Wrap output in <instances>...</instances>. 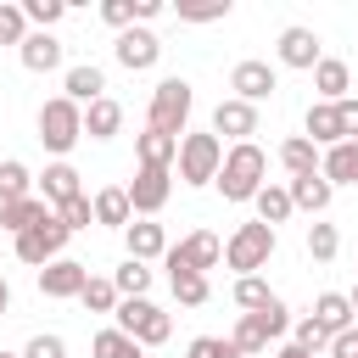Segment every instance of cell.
<instances>
[{
    "label": "cell",
    "instance_id": "1",
    "mask_svg": "<svg viewBox=\"0 0 358 358\" xmlns=\"http://www.w3.org/2000/svg\"><path fill=\"white\" fill-rule=\"evenodd\" d=\"M213 185L224 190V201H252V196L268 185V157H263V145H257V140L229 145V151H224V168H218Z\"/></svg>",
    "mask_w": 358,
    "mask_h": 358
},
{
    "label": "cell",
    "instance_id": "2",
    "mask_svg": "<svg viewBox=\"0 0 358 358\" xmlns=\"http://www.w3.org/2000/svg\"><path fill=\"white\" fill-rule=\"evenodd\" d=\"M190 106H196V90H190V78H162L157 90H151V106H145V129H157V134H168V140H185V123H190Z\"/></svg>",
    "mask_w": 358,
    "mask_h": 358
},
{
    "label": "cell",
    "instance_id": "3",
    "mask_svg": "<svg viewBox=\"0 0 358 358\" xmlns=\"http://www.w3.org/2000/svg\"><path fill=\"white\" fill-rule=\"evenodd\" d=\"M84 140V106H73L67 95H50L39 106V145L56 151V162H67V151Z\"/></svg>",
    "mask_w": 358,
    "mask_h": 358
},
{
    "label": "cell",
    "instance_id": "4",
    "mask_svg": "<svg viewBox=\"0 0 358 358\" xmlns=\"http://www.w3.org/2000/svg\"><path fill=\"white\" fill-rule=\"evenodd\" d=\"M173 168H179V185H190V190L213 185V179H218V168H224V140H218L213 129H201V134H185V140H179V157H173Z\"/></svg>",
    "mask_w": 358,
    "mask_h": 358
},
{
    "label": "cell",
    "instance_id": "5",
    "mask_svg": "<svg viewBox=\"0 0 358 358\" xmlns=\"http://www.w3.org/2000/svg\"><path fill=\"white\" fill-rule=\"evenodd\" d=\"M112 319H117V330H123L129 341H140V347H162V341L173 336V319H168L151 296H123Z\"/></svg>",
    "mask_w": 358,
    "mask_h": 358
},
{
    "label": "cell",
    "instance_id": "6",
    "mask_svg": "<svg viewBox=\"0 0 358 358\" xmlns=\"http://www.w3.org/2000/svg\"><path fill=\"white\" fill-rule=\"evenodd\" d=\"M67 224L50 213V218H39L34 229H22V235H11V252H17V263H28V268H45V263H56V257H67Z\"/></svg>",
    "mask_w": 358,
    "mask_h": 358
},
{
    "label": "cell",
    "instance_id": "7",
    "mask_svg": "<svg viewBox=\"0 0 358 358\" xmlns=\"http://www.w3.org/2000/svg\"><path fill=\"white\" fill-rule=\"evenodd\" d=\"M274 246H280V235L268 229V224H241L229 241H224V263L235 268V274H257V268H268V257H274Z\"/></svg>",
    "mask_w": 358,
    "mask_h": 358
},
{
    "label": "cell",
    "instance_id": "8",
    "mask_svg": "<svg viewBox=\"0 0 358 358\" xmlns=\"http://www.w3.org/2000/svg\"><path fill=\"white\" fill-rule=\"evenodd\" d=\"M123 190H129L134 218H157L168 207V196H173V168H134V179Z\"/></svg>",
    "mask_w": 358,
    "mask_h": 358
},
{
    "label": "cell",
    "instance_id": "9",
    "mask_svg": "<svg viewBox=\"0 0 358 358\" xmlns=\"http://www.w3.org/2000/svg\"><path fill=\"white\" fill-rule=\"evenodd\" d=\"M218 257H224V241H218L213 229H190L185 241H173V246L162 252V263H168V268H190V274L218 268Z\"/></svg>",
    "mask_w": 358,
    "mask_h": 358
},
{
    "label": "cell",
    "instance_id": "10",
    "mask_svg": "<svg viewBox=\"0 0 358 358\" xmlns=\"http://www.w3.org/2000/svg\"><path fill=\"white\" fill-rule=\"evenodd\" d=\"M229 90H235V101H246V106H257V101H268V95L280 90V73H274L268 62H257V56H246V62H235V73H229Z\"/></svg>",
    "mask_w": 358,
    "mask_h": 358
},
{
    "label": "cell",
    "instance_id": "11",
    "mask_svg": "<svg viewBox=\"0 0 358 358\" xmlns=\"http://www.w3.org/2000/svg\"><path fill=\"white\" fill-rule=\"evenodd\" d=\"M112 56H117V67H129V73H151L157 56H162V39H157L151 28H123L117 45H112Z\"/></svg>",
    "mask_w": 358,
    "mask_h": 358
},
{
    "label": "cell",
    "instance_id": "12",
    "mask_svg": "<svg viewBox=\"0 0 358 358\" xmlns=\"http://www.w3.org/2000/svg\"><path fill=\"white\" fill-rule=\"evenodd\" d=\"M280 67H296V73H313L319 62H324V45H319V34L313 28H302V22H291L285 34H280Z\"/></svg>",
    "mask_w": 358,
    "mask_h": 358
},
{
    "label": "cell",
    "instance_id": "13",
    "mask_svg": "<svg viewBox=\"0 0 358 358\" xmlns=\"http://www.w3.org/2000/svg\"><path fill=\"white\" fill-rule=\"evenodd\" d=\"M213 134L218 140H252L257 134V106H246V101H235V95H224L218 106H213Z\"/></svg>",
    "mask_w": 358,
    "mask_h": 358
},
{
    "label": "cell",
    "instance_id": "14",
    "mask_svg": "<svg viewBox=\"0 0 358 358\" xmlns=\"http://www.w3.org/2000/svg\"><path fill=\"white\" fill-rule=\"evenodd\" d=\"M84 280H90V268H84L78 257H56V263H45V268H39V291H45V296H56V302L78 296V291H84Z\"/></svg>",
    "mask_w": 358,
    "mask_h": 358
},
{
    "label": "cell",
    "instance_id": "15",
    "mask_svg": "<svg viewBox=\"0 0 358 358\" xmlns=\"http://www.w3.org/2000/svg\"><path fill=\"white\" fill-rule=\"evenodd\" d=\"M62 95H67L73 106H90V101L106 95V73H101L95 62H73V67L62 73Z\"/></svg>",
    "mask_w": 358,
    "mask_h": 358
},
{
    "label": "cell",
    "instance_id": "16",
    "mask_svg": "<svg viewBox=\"0 0 358 358\" xmlns=\"http://www.w3.org/2000/svg\"><path fill=\"white\" fill-rule=\"evenodd\" d=\"M73 196H84V185H78V168H73V162H50V168L39 173V201L56 213V207H67Z\"/></svg>",
    "mask_w": 358,
    "mask_h": 358
},
{
    "label": "cell",
    "instance_id": "17",
    "mask_svg": "<svg viewBox=\"0 0 358 358\" xmlns=\"http://www.w3.org/2000/svg\"><path fill=\"white\" fill-rule=\"evenodd\" d=\"M123 246H129V257H134V263H151V257H162V252H168V229H162L157 218H129Z\"/></svg>",
    "mask_w": 358,
    "mask_h": 358
},
{
    "label": "cell",
    "instance_id": "18",
    "mask_svg": "<svg viewBox=\"0 0 358 358\" xmlns=\"http://www.w3.org/2000/svg\"><path fill=\"white\" fill-rule=\"evenodd\" d=\"M308 319H313L324 336H341V330H352V302H347V291H319Z\"/></svg>",
    "mask_w": 358,
    "mask_h": 358
},
{
    "label": "cell",
    "instance_id": "19",
    "mask_svg": "<svg viewBox=\"0 0 358 358\" xmlns=\"http://www.w3.org/2000/svg\"><path fill=\"white\" fill-rule=\"evenodd\" d=\"M17 56H22V67H28V73H56V67H62V39L34 28V34L17 45Z\"/></svg>",
    "mask_w": 358,
    "mask_h": 358
},
{
    "label": "cell",
    "instance_id": "20",
    "mask_svg": "<svg viewBox=\"0 0 358 358\" xmlns=\"http://www.w3.org/2000/svg\"><path fill=\"white\" fill-rule=\"evenodd\" d=\"M302 140H313L319 151L341 145V117H336L330 101H313V106H308V117H302Z\"/></svg>",
    "mask_w": 358,
    "mask_h": 358
},
{
    "label": "cell",
    "instance_id": "21",
    "mask_svg": "<svg viewBox=\"0 0 358 358\" xmlns=\"http://www.w3.org/2000/svg\"><path fill=\"white\" fill-rule=\"evenodd\" d=\"M313 90H319V101H347V90H352V67L341 62V56H324L319 67H313Z\"/></svg>",
    "mask_w": 358,
    "mask_h": 358
},
{
    "label": "cell",
    "instance_id": "22",
    "mask_svg": "<svg viewBox=\"0 0 358 358\" xmlns=\"http://www.w3.org/2000/svg\"><path fill=\"white\" fill-rule=\"evenodd\" d=\"M90 207H95V224H106V229H129V218H134V207H129V190H123V185L95 190V196H90Z\"/></svg>",
    "mask_w": 358,
    "mask_h": 358
},
{
    "label": "cell",
    "instance_id": "23",
    "mask_svg": "<svg viewBox=\"0 0 358 358\" xmlns=\"http://www.w3.org/2000/svg\"><path fill=\"white\" fill-rule=\"evenodd\" d=\"M319 173L330 179V190H336V185H358V140L330 145V151L319 157Z\"/></svg>",
    "mask_w": 358,
    "mask_h": 358
},
{
    "label": "cell",
    "instance_id": "24",
    "mask_svg": "<svg viewBox=\"0 0 358 358\" xmlns=\"http://www.w3.org/2000/svg\"><path fill=\"white\" fill-rule=\"evenodd\" d=\"M117 129H123V106H117L112 95H101V101L84 106V134H90V140H112Z\"/></svg>",
    "mask_w": 358,
    "mask_h": 358
},
{
    "label": "cell",
    "instance_id": "25",
    "mask_svg": "<svg viewBox=\"0 0 358 358\" xmlns=\"http://www.w3.org/2000/svg\"><path fill=\"white\" fill-rule=\"evenodd\" d=\"M319 157H324V151H319L313 140H302V134H291V140L280 145V168H285L291 179H308V173H319Z\"/></svg>",
    "mask_w": 358,
    "mask_h": 358
},
{
    "label": "cell",
    "instance_id": "26",
    "mask_svg": "<svg viewBox=\"0 0 358 358\" xmlns=\"http://www.w3.org/2000/svg\"><path fill=\"white\" fill-rule=\"evenodd\" d=\"M285 190H291V207H302V213H313V218H319V213L330 207V196H336L324 173H308V179H291Z\"/></svg>",
    "mask_w": 358,
    "mask_h": 358
},
{
    "label": "cell",
    "instance_id": "27",
    "mask_svg": "<svg viewBox=\"0 0 358 358\" xmlns=\"http://www.w3.org/2000/svg\"><path fill=\"white\" fill-rule=\"evenodd\" d=\"M39 218H50V207L39 201V190H34V196H22V201H6V207H0V229H6V235H22V229H34Z\"/></svg>",
    "mask_w": 358,
    "mask_h": 358
},
{
    "label": "cell",
    "instance_id": "28",
    "mask_svg": "<svg viewBox=\"0 0 358 358\" xmlns=\"http://www.w3.org/2000/svg\"><path fill=\"white\" fill-rule=\"evenodd\" d=\"M134 157H140V168H173V157H179V140H168V134L145 129V134H134Z\"/></svg>",
    "mask_w": 358,
    "mask_h": 358
},
{
    "label": "cell",
    "instance_id": "29",
    "mask_svg": "<svg viewBox=\"0 0 358 358\" xmlns=\"http://www.w3.org/2000/svg\"><path fill=\"white\" fill-rule=\"evenodd\" d=\"M252 207H257V224H268V229H274V224H285V218L296 213V207H291V190H285V185H263V190L252 196Z\"/></svg>",
    "mask_w": 358,
    "mask_h": 358
},
{
    "label": "cell",
    "instance_id": "30",
    "mask_svg": "<svg viewBox=\"0 0 358 358\" xmlns=\"http://www.w3.org/2000/svg\"><path fill=\"white\" fill-rule=\"evenodd\" d=\"M168 285H173V302H185V308H201L213 296L207 274H190V268H168Z\"/></svg>",
    "mask_w": 358,
    "mask_h": 358
},
{
    "label": "cell",
    "instance_id": "31",
    "mask_svg": "<svg viewBox=\"0 0 358 358\" xmlns=\"http://www.w3.org/2000/svg\"><path fill=\"white\" fill-rule=\"evenodd\" d=\"M78 302L90 308V313H117V285H112V274H90L84 280V291H78Z\"/></svg>",
    "mask_w": 358,
    "mask_h": 358
},
{
    "label": "cell",
    "instance_id": "32",
    "mask_svg": "<svg viewBox=\"0 0 358 358\" xmlns=\"http://www.w3.org/2000/svg\"><path fill=\"white\" fill-rule=\"evenodd\" d=\"M22 196H34V173H28V162L6 157V162H0V207H6V201H22Z\"/></svg>",
    "mask_w": 358,
    "mask_h": 358
},
{
    "label": "cell",
    "instance_id": "33",
    "mask_svg": "<svg viewBox=\"0 0 358 358\" xmlns=\"http://www.w3.org/2000/svg\"><path fill=\"white\" fill-rule=\"evenodd\" d=\"M90 352L95 358H145V347L140 341H129L117 324H106V330H95V341H90Z\"/></svg>",
    "mask_w": 358,
    "mask_h": 358
},
{
    "label": "cell",
    "instance_id": "34",
    "mask_svg": "<svg viewBox=\"0 0 358 358\" xmlns=\"http://www.w3.org/2000/svg\"><path fill=\"white\" fill-rule=\"evenodd\" d=\"M112 285H117V296H145V291H151V268L134 263V257H123V263L112 268Z\"/></svg>",
    "mask_w": 358,
    "mask_h": 358
},
{
    "label": "cell",
    "instance_id": "35",
    "mask_svg": "<svg viewBox=\"0 0 358 358\" xmlns=\"http://www.w3.org/2000/svg\"><path fill=\"white\" fill-rule=\"evenodd\" d=\"M229 347H235L241 358H252V352H263V347H268V336H263V324H257L252 313H241V319H235V330H229Z\"/></svg>",
    "mask_w": 358,
    "mask_h": 358
},
{
    "label": "cell",
    "instance_id": "36",
    "mask_svg": "<svg viewBox=\"0 0 358 358\" xmlns=\"http://www.w3.org/2000/svg\"><path fill=\"white\" fill-rule=\"evenodd\" d=\"M341 252V229L336 224H308V257L313 263H330Z\"/></svg>",
    "mask_w": 358,
    "mask_h": 358
},
{
    "label": "cell",
    "instance_id": "37",
    "mask_svg": "<svg viewBox=\"0 0 358 358\" xmlns=\"http://www.w3.org/2000/svg\"><path fill=\"white\" fill-rule=\"evenodd\" d=\"M235 302H241L246 313H257V308H268V302H274V291H268V280H263V274H241V280H235Z\"/></svg>",
    "mask_w": 358,
    "mask_h": 358
},
{
    "label": "cell",
    "instance_id": "38",
    "mask_svg": "<svg viewBox=\"0 0 358 358\" xmlns=\"http://www.w3.org/2000/svg\"><path fill=\"white\" fill-rule=\"evenodd\" d=\"M22 17H28L39 34H50V28L67 17V0H22Z\"/></svg>",
    "mask_w": 358,
    "mask_h": 358
},
{
    "label": "cell",
    "instance_id": "39",
    "mask_svg": "<svg viewBox=\"0 0 358 358\" xmlns=\"http://www.w3.org/2000/svg\"><path fill=\"white\" fill-rule=\"evenodd\" d=\"M252 319H257V324H263V336H268V341H280V336H285V330H291V308H285V302H280V296H274V302H268V308H257V313H252Z\"/></svg>",
    "mask_w": 358,
    "mask_h": 358
},
{
    "label": "cell",
    "instance_id": "40",
    "mask_svg": "<svg viewBox=\"0 0 358 358\" xmlns=\"http://www.w3.org/2000/svg\"><path fill=\"white\" fill-rule=\"evenodd\" d=\"M291 341H296L302 352H313V358H319V352L330 347V336H324V330H319L313 319H291Z\"/></svg>",
    "mask_w": 358,
    "mask_h": 358
},
{
    "label": "cell",
    "instance_id": "41",
    "mask_svg": "<svg viewBox=\"0 0 358 358\" xmlns=\"http://www.w3.org/2000/svg\"><path fill=\"white\" fill-rule=\"evenodd\" d=\"M28 39V17L22 6H0V45H22Z\"/></svg>",
    "mask_w": 358,
    "mask_h": 358
},
{
    "label": "cell",
    "instance_id": "42",
    "mask_svg": "<svg viewBox=\"0 0 358 358\" xmlns=\"http://www.w3.org/2000/svg\"><path fill=\"white\" fill-rule=\"evenodd\" d=\"M22 358H67V341H62L56 330H39V336H28Z\"/></svg>",
    "mask_w": 358,
    "mask_h": 358
},
{
    "label": "cell",
    "instance_id": "43",
    "mask_svg": "<svg viewBox=\"0 0 358 358\" xmlns=\"http://www.w3.org/2000/svg\"><path fill=\"white\" fill-rule=\"evenodd\" d=\"M56 218H62L67 229H90V224H95V207H90V196H73L67 207H56Z\"/></svg>",
    "mask_w": 358,
    "mask_h": 358
},
{
    "label": "cell",
    "instance_id": "44",
    "mask_svg": "<svg viewBox=\"0 0 358 358\" xmlns=\"http://www.w3.org/2000/svg\"><path fill=\"white\" fill-rule=\"evenodd\" d=\"M185 358H241V352L229 347V336H196Z\"/></svg>",
    "mask_w": 358,
    "mask_h": 358
},
{
    "label": "cell",
    "instance_id": "45",
    "mask_svg": "<svg viewBox=\"0 0 358 358\" xmlns=\"http://www.w3.org/2000/svg\"><path fill=\"white\" fill-rule=\"evenodd\" d=\"M229 17V0H213V6H179V22H224Z\"/></svg>",
    "mask_w": 358,
    "mask_h": 358
},
{
    "label": "cell",
    "instance_id": "46",
    "mask_svg": "<svg viewBox=\"0 0 358 358\" xmlns=\"http://www.w3.org/2000/svg\"><path fill=\"white\" fill-rule=\"evenodd\" d=\"M101 17H106L117 34H123V28H134V6H129V0H101Z\"/></svg>",
    "mask_w": 358,
    "mask_h": 358
},
{
    "label": "cell",
    "instance_id": "47",
    "mask_svg": "<svg viewBox=\"0 0 358 358\" xmlns=\"http://www.w3.org/2000/svg\"><path fill=\"white\" fill-rule=\"evenodd\" d=\"M336 117H341V140H358V95L336 101Z\"/></svg>",
    "mask_w": 358,
    "mask_h": 358
},
{
    "label": "cell",
    "instance_id": "48",
    "mask_svg": "<svg viewBox=\"0 0 358 358\" xmlns=\"http://www.w3.org/2000/svg\"><path fill=\"white\" fill-rule=\"evenodd\" d=\"M330 358H358V324L352 330H341V336H330V347H324Z\"/></svg>",
    "mask_w": 358,
    "mask_h": 358
},
{
    "label": "cell",
    "instance_id": "49",
    "mask_svg": "<svg viewBox=\"0 0 358 358\" xmlns=\"http://www.w3.org/2000/svg\"><path fill=\"white\" fill-rule=\"evenodd\" d=\"M134 6V28H145L151 17H162V0H129Z\"/></svg>",
    "mask_w": 358,
    "mask_h": 358
},
{
    "label": "cell",
    "instance_id": "50",
    "mask_svg": "<svg viewBox=\"0 0 358 358\" xmlns=\"http://www.w3.org/2000/svg\"><path fill=\"white\" fill-rule=\"evenodd\" d=\"M274 358H313V352H302V347H296V341H285V347H280V352H274Z\"/></svg>",
    "mask_w": 358,
    "mask_h": 358
},
{
    "label": "cell",
    "instance_id": "51",
    "mask_svg": "<svg viewBox=\"0 0 358 358\" xmlns=\"http://www.w3.org/2000/svg\"><path fill=\"white\" fill-rule=\"evenodd\" d=\"M6 308H11V285L0 280V319H6Z\"/></svg>",
    "mask_w": 358,
    "mask_h": 358
},
{
    "label": "cell",
    "instance_id": "52",
    "mask_svg": "<svg viewBox=\"0 0 358 358\" xmlns=\"http://www.w3.org/2000/svg\"><path fill=\"white\" fill-rule=\"evenodd\" d=\"M347 302H352V319H358V285H352V291H347Z\"/></svg>",
    "mask_w": 358,
    "mask_h": 358
},
{
    "label": "cell",
    "instance_id": "53",
    "mask_svg": "<svg viewBox=\"0 0 358 358\" xmlns=\"http://www.w3.org/2000/svg\"><path fill=\"white\" fill-rule=\"evenodd\" d=\"M0 358H22V352H6V347H0Z\"/></svg>",
    "mask_w": 358,
    "mask_h": 358
}]
</instances>
